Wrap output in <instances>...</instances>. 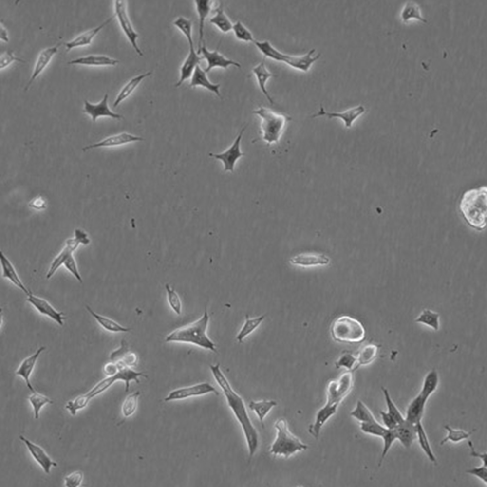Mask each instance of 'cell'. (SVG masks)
Wrapping results in <instances>:
<instances>
[{"label": "cell", "mask_w": 487, "mask_h": 487, "mask_svg": "<svg viewBox=\"0 0 487 487\" xmlns=\"http://www.w3.org/2000/svg\"><path fill=\"white\" fill-rule=\"evenodd\" d=\"M381 437L383 440V448L378 463V466H381L389 450L391 448L394 441L397 439L394 429L389 430L387 429Z\"/></svg>", "instance_id": "obj_52"}, {"label": "cell", "mask_w": 487, "mask_h": 487, "mask_svg": "<svg viewBox=\"0 0 487 487\" xmlns=\"http://www.w3.org/2000/svg\"><path fill=\"white\" fill-rule=\"evenodd\" d=\"M378 346L375 344H368L362 347L356 356L357 367L365 366L372 363L377 356Z\"/></svg>", "instance_id": "obj_37"}, {"label": "cell", "mask_w": 487, "mask_h": 487, "mask_svg": "<svg viewBox=\"0 0 487 487\" xmlns=\"http://www.w3.org/2000/svg\"><path fill=\"white\" fill-rule=\"evenodd\" d=\"M416 435L419 445L431 462H436V458L432 451L427 435L424 429L421 421L417 422L415 424Z\"/></svg>", "instance_id": "obj_40"}, {"label": "cell", "mask_w": 487, "mask_h": 487, "mask_svg": "<svg viewBox=\"0 0 487 487\" xmlns=\"http://www.w3.org/2000/svg\"><path fill=\"white\" fill-rule=\"evenodd\" d=\"M337 405H331L325 403L317 412L315 420L309 428V433L317 439L319 435L321 429L325 423L337 412Z\"/></svg>", "instance_id": "obj_25"}, {"label": "cell", "mask_w": 487, "mask_h": 487, "mask_svg": "<svg viewBox=\"0 0 487 487\" xmlns=\"http://www.w3.org/2000/svg\"><path fill=\"white\" fill-rule=\"evenodd\" d=\"M84 474L81 470L75 471L67 475L64 478V485L67 487H79L83 480Z\"/></svg>", "instance_id": "obj_56"}, {"label": "cell", "mask_w": 487, "mask_h": 487, "mask_svg": "<svg viewBox=\"0 0 487 487\" xmlns=\"http://www.w3.org/2000/svg\"><path fill=\"white\" fill-rule=\"evenodd\" d=\"M209 319V315L206 309L201 318L172 331L166 336L165 341L191 344L216 353L215 344L206 334Z\"/></svg>", "instance_id": "obj_2"}, {"label": "cell", "mask_w": 487, "mask_h": 487, "mask_svg": "<svg viewBox=\"0 0 487 487\" xmlns=\"http://www.w3.org/2000/svg\"><path fill=\"white\" fill-rule=\"evenodd\" d=\"M466 472L469 474L476 476L484 483H487V466L482 465L479 467L473 468L467 470Z\"/></svg>", "instance_id": "obj_58"}, {"label": "cell", "mask_w": 487, "mask_h": 487, "mask_svg": "<svg viewBox=\"0 0 487 487\" xmlns=\"http://www.w3.org/2000/svg\"><path fill=\"white\" fill-rule=\"evenodd\" d=\"M439 375L437 371L433 369L425 375L419 394L428 400L431 395L436 390L439 383Z\"/></svg>", "instance_id": "obj_34"}, {"label": "cell", "mask_w": 487, "mask_h": 487, "mask_svg": "<svg viewBox=\"0 0 487 487\" xmlns=\"http://www.w3.org/2000/svg\"><path fill=\"white\" fill-rule=\"evenodd\" d=\"M197 13L199 18L198 47L197 54H201V49L204 43V27L206 19L211 9L213 2L209 0H194Z\"/></svg>", "instance_id": "obj_26"}, {"label": "cell", "mask_w": 487, "mask_h": 487, "mask_svg": "<svg viewBox=\"0 0 487 487\" xmlns=\"http://www.w3.org/2000/svg\"><path fill=\"white\" fill-rule=\"evenodd\" d=\"M445 429L448 431V434L440 442V445H443L448 441L452 442H459L465 439H468L474 431V430L470 431H466L462 430H455L452 428L448 425L444 426Z\"/></svg>", "instance_id": "obj_46"}, {"label": "cell", "mask_w": 487, "mask_h": 487, "mask_svg": "<svg viewBox=\"0 0 487 487\" xmlns=\"http://www.w3.org/2000/svg\"><path fill=\"white\" fill-rule=\"evenodd\" d=\"M165 289L167 292V300L169 307L176 315H181L182 306L181 300L178 294L168 283L165 284Z\"/></svg>", "instance_id": "obj_48"}, {"label": "cell", "mask_w": 487, "mask_h": 487, "mask_svg": "<svg viewBox=\"0 0 487 487\" xmlns=\"http://www.w3.org/2000/svg\"><path fill=\"white\" fill-rule=\"evenodd\" d=\"M337 368L343 367L348 371H351L357 367L356 356L349 352L343 354L336 362Z\"/></svg>", "instance_id": "obj_53"}, {"label": "cell", "mask_w": 487, "mask_h": 487, "mask_svg": "<svg viewBox=\"0 0 487 487\" xmlns=\"http://www.w3.org/2000/svg\"><path fill=\"white\" fill-rule=\"evenodd\" d=\"M415 322L425 325L434 331L440 329V315L429 309H425L414 320Z\"/></svg>", "instance_id": "obj_35"}, {"label": "cell", "mask_w": 487, "mask_h": 487, "mask_svg": "<svg viewBox=\"0 0 487 487\" xmlns=\"http://www.w3.org/2000/svg\"><path fill=\"white\" fill-rule=\"evenodd\" d=\"M152 74V72L149 71L143 74L136 75L131 79L121 89L118 94L113 104L114 108L118 106L122 101L127 98L140 82L146 77H147Z\"/></svg>", "instance_id": "obj_32"}, {"label": "cell", "mask_w": 487, "mask_h": 487, "mask_svg": "<svg viewBox=\"0 0 487 487\" xmlns=\"http://www.w3.org/2000/svg\"><path fill=\"white\" fill-rule=\"evenodd\" d=\"M365 112V108L358 105L342 112H327L322 106L319 111L312 115L313 117L326 116L329 118H336L341 120L347 128L352 127L354 123Z\"/></svg>", "instance_id": "obj_14"}, {"label": "cell", "mask_w": 487, "mask_h": 487, "mask_svg": "<svg viewBox=\"0 0 487 487\" xmlns=\"http://www.w3.org/2000/svg\"><path fill=\"white\" fill-rule=\"evenodd\" d=\"M468 445L470 449V455L472 457L479 458L483 463V465L487 466V454L486 452L481 453L477 451L471 441H468Z\"/></svg>", "instance_id": "obj_61"}, {"label": "cell", "mask_w": 487, "mask_h": 487, "mask_svg": "<svg viewBox=\"0 0 487 487\" xmlns=\"http://www.w3.org/2000/svg\"><path fill=\"white\" fill-rule=\"evenodd\" d=\"M274 427L277 435L269 450L270 453L274 456L279 455L288 458L297 452L307 450V445L289 431L284 418L278 419Z\"/></svg>", "instance_id": "obj_5"}, {"label": "cell", "mask_w": 487, "mask_h": 487, "mask_svg": "<svg viewBox=\"0 0 487 487\" xmlns=\"http://www.w3.org/2000/svg\"><path fill=\"white\" fill-rule=\"evenodd\" d=\"M0 262L2 269V275L4 278L9 280L23 291L26 296L32 292L23 284L14 266L1 251L0 252Z\"/></svg>", "instance_id": "obj_22"}, {"label": "cell", "mask_w": 487, "mask_h": 487, "mask_svg": "<svg viewBox=\"0 0 487 487\" xmlns=\"http://www.w3.org/2000/svg\"><path fill=\"white\" fill-rule=\"evenodd\" d=\"M140 395V391H136L129 394L125 397L121 408L122 415L124 418H128L134 413L137 408Z\"/></svg>", "instance_id": "obj_42"}, {"label": "cell", "mask_w": 487, "mask_h": 487, "mask_svg": "<svg viewBox=\"0 0 487 487\" xmlns=\"http://www.w3.org/2000/svg\"><path fill=\"white\" fill-rule=\"evenodd\" d=\"M213 376L223 391L228 406L240 424L248 447L249 459L256 453L259 444V436L247 412L242 397L232 388L222 372L220 364L210 365Z\"/></svg>", "instance_id": "obj_1"}, {"label": "cell", "mask_w": 487, "mask_h": 487, "mask_svg": "<svg viewBox=\"0 0 487 487\" xmlns=\"http://www.w3.org/2000/svg\"><path fill=\"white\" fill-rule=\"evenodd\" d=\"M190 78L189 84L190 87L201 86L215 94L219 97L221 96L219 90L220 85L211 83L206 75V73L201 68L199 65L195 69Z\"/></svg>", "instance_id": "obj_27"}, {"label": "cell", "mask_w": 487, "mask_h": 487, "mask_svg": "<svg viewBox=\"0 0 487 487\" xmlns=\"http://www.w3.org/2000/svg\"><path fill=\"white\" fill-rule=\"evenodd\" d=\"M210 393H213L216 395L219 394L212 385L207 382H203L173 390L170 392L164 399L165 402H170L201 396Z\"/></svg>", "instance_id": "obj_12"}, {"label": "cell", "mask_w": 487, "mask_h": 487, "mask_svg": "<svg viewBox=\"0 0 487 487\" xmlns=\"http://www.w3.org/2000/svg\"><path fill=\"white\" fill-rule=\"evenodd\" d=\"M108 95L105 94L102 99L96 104L90 103L84 100L83 112L88 114L94 122L101 117H108L113 119H120L122 116L112 112L108 104Z\"/></svg>", "instance_id": "obj_18"}, {"label": "cell", "mask_w": 487, "mask_h": 487, "mask_svg": "<svg viewBox=\"0 0 487 487\" xmlns=\"http://www.w3.org/2000/svg\"><path fill=\"white\" fill-rule=\"evenodd\" d=\"M19 438L25 444L31 456L45 473H50L52 467L57 466V463L52 460L40 446L22 435H19Z\"/></svg>", "instance_id": "obj_16"}, {"label": "cell", "mask_w": 487, "mask_h": 487, "mask_svg": "<svg viewBox=\"0 0 487 487\" xmlns=\"http://www.w3.org/2000/svg\"><path fill=\"white\" fill-rule=\"evenodd\" d=\"M90 243V239L85 231L80 228L75 229L74 236L66 241L64 246L51 262L46 274V279L49 280L52 278L80 245H87Z\"/></svg>", "instance_id": "obj_8"}, {"label": "cell", "mask_w": 487, "mask_h": 487, "mask_svg": "<svg viewBox=\"0 0 487 487\" xmlns=\"http://www.w3.org/2000/svg\"><path fill=\"white\" fill-rule=\"evenodd\" d=\"M487 186L469 189L463 195L460 209L465 219L471 226L479 229L487 225Z\"/></svg>", "instance_id": "obj_3"}, {"label": "cell", "mask_w": 487, "mask_h": 487, "mask_svg": "<svg viewBox=\"0 0 487 487\" xmlns=\"http://www.w3.org/2000/svg\"><path fill=\"white\" fill-rule=\"evenodd\" d=\"M114 1V15L117 18L121 28L136 53L140 56H143V53L137 43L138 35L134 30L128 16L125 1L116 0Z\"/></svg>", "instance_id": "obj_10"}, {"label": "cell", "mask_w": 487, "mask_h": 487, "mask_svg": "<svg viewBox=\"0 0 487 487\" xmlns=\"http://www.w3.org/2000/svg\"><path fill=\"white\" fill-rule=\"evenodd\" d=\"M353 386V375L349 371L344 373L336 380L328 384L326 389V403L337 405L349 394Z\"/></svg>", "instance_id": "obj_9"}, {"label": "cell", "mask_w": 487, "mask_h": 487, "mask_svg": "<svg viewBox=\"0 0 487 487\" xmlns=\"http://www.w3.org/2000/svg\"><path fill=\"white\" fill-rule=\"evenodd\" d=\"M46 205V202L45 199L40 196L36 197L29 204L30 207L37 210L44 209Z\"/></svg>", "instance_id": "obj_63"}, {"label": "cell", "mask_w": 487, "mask_h": 487, "mask_svg": "<svg viewBox=\"0 0 487 487\" xmlns=\"http://www.w3.org/2000/svg\"><path fill=\"white\" fill-rule=\"evenodd\" d=\"M254 43L265 57H267L277 61L283 62L294 69L304 72H307L312 64L320 56V54L313 56L316 51L315 49H312L303 55L293 56L279 51L268 41L255 40Z\"/></svg>", "instance_id": "obj_6"}, {"label": "cell", "mask_w": 487, "mask_h": 487, "mask_svg": "<svg viewBox=\"0 0 487 487\" xmlns=\"http://www.w3.org/2000/svg\"><path fill=\"white\" fill-rule=\"evenodd\" d=\"M381 390L384 395L388 412L394 418L398 424L402 423L405 418L392 399L388 390L383 387H381Z\"/></svg>", "instance_id": "obj_49"}, {"label": "cell", "mask_w": 487, "mask_h": 487, "mask_svg": "<svg viewBox=\"0 0 487 487\" xmlns=\"http://www.w3.org/2000/svg\"><path fill=\"white\" fill-rule=\"evenodd\" d=\"M265 317L264 315H262L258 317L250 318L246 315L245 321L236 337L237 340L239 342H242L246 337L252 333L259 327Z\"/></svg>", "instance_id": "obj_41"}, {"label": "cell", "mask_w": 487, "mask_h": 487, "mask_svg": "<svg viewBox=\"0 0 487 487\" xmlns=\"http://www.w3.org/2000/svg\"><path fill=\"white\" fill-rule=\"evenodd\" d=\"M44 346L39 347L33 354L25 358L18 367L16 375L21 377L28 388L32 393L36 391L30 381V376L37 361L42 353L45 350Z\"/></svg>", "instance_id": "obj_19"}, {"label": "cell", "mask_w": 487, "mask_h": 487, "mask_svg": "<svg viewBox=\"0 0 487 487\" xmlns=\"http://www.w3.org/2000/svg\"><path fill=\"white\" fill-rule=\"evenodd\" d=\"M379 413L381 416L382 422L386 429L393 430L396 427L398 424L397 422L388 412L381 411Z\"/></svg>", "instance_id": "obj_59"}, {"label": "cell", "mask_w": 487, "mask_h": 487, "mask_svg": "<svg viewBox=\"0 0 487 487\" xmlns=\"http://www.w3.org/2000/svg\"><path fill=\"white\" fill-rule=\"evenodd\" d=\"M138 362V357L136 355L130 351L123 356L122 359L117 362L130 367L135 366Z\"/></svg>", "instance_id": "obj_60"}, {"label": "cell", "mask_w": 487, "mask_h": 487, "mask_svg": "<svg viewBox=\"0 0 487 487\" xmlns=\"http://www.w3.org/2000/svg\"><path fill=\"white\" fill-rule=\"evenodd\" d=\"M119 369V366L117 362L111 361L104 365L103 373L106 376H112L118 372Z\"/></svg>", "instance_id": "obj_62"}, {"label": "cell", "mask_w": 487, "mask_h": 487, "mask_svg": "<svg viewBox=\"0 0 487 487\" xmlns=\"http://www.w3.org/2000/svg\"><path fill=\"white\" fill-rule=\"evenodd\" d=\"M350 415L360 423L369 422L375 419L368 407L360 400L357 402L356 407L350 412Z\"/></svg>", "instance_id": "obj_45"}, {"label": "cell", "mask_w": 487, "mask_h": 487, "mask_svg": "<svg viewBox=\"0 0 487 487\" xmlns=\"http://www.w3.org/2000/svg\"><path fill=\"white\" fill-rule=\"evenodd\" d=\"M246 128L245 126L242 128L233 143L226 150L219 153L209 154L211 157L221 161L225 171L233 172L238 160L244 155L241 149V142Z\"/></svg>", "instance_id": "obj_11"}, {"label": "cell", "mask_w": 487, "mask_h": 487, "mask_svg": "<svg viewBox=\"0 0 487 487\" xmlns=\"http://www.w3.org/2000/svg\"><path fill=\"white\" fill-rule=\"evenodd\" d=\"M394 430L396 439L406 448L410 447L417 438L415 425L405 419L402 423L398 424Z\"/></svg>", "instance_id": "obj_28"}, {"label": "cell", "mask_w": 487, "mask_h": 487, "mask_svg": "<svg viewBox=\"0 0 487 487\" xmlns=\"http://www.w3.org/2000/svg\"><path fill=\"white\" fill-rule=\"evenodd\" d=\"M118 63V60L107 56L89 55L72 59L67 64L87 66H114Z\"/></svg>", "instance_id": "obj_24"}, {"label": "cell", "mask_w": 487, "mask_h": 487, "mask_svg": "<svg viewBox=\"0 0 487 487\" xmlns=\"http://www.w3.org/2000/svg\"><path fill=\"white\" fill-rule=\"evenodd\" d=\"M14 62L25 63V61L14 55L12 50H7L3 53L0 57V69H4Z\"/></svg>", "instance_id": "obj_55"}, {"label": "cell", "mask_w": 487, "mask_h": 487, "mask_svg": "<svg viewBox=\"0 0 487 487\" xmlns=\"http://www.w3.org/2000/svg\"><path fill=\"white\" fill-rule=\"evenodd\" d=\"M129 351L128 345L125 340L123 339L120 347L111 353L110 359L111 361L119 362Z\"/></svg>", "instance_id": "obj_57"}, {"label": "cell", "mask_w": 487, "mask_h": 487, "mask_svg": "<svg viewBox=\"0 0 487 487\" xmlns=\"http://www.w3.org/2000/svg\"><path fill=\"white\" fill-rule=\"evenodd\" d=\"M61 43L47 47L42 50L38 54L31 75V77L24 88L26 92L30 88L35 80L41 74L48 65L54 56L57 53Z\"/></svg>", "instance_id": "obj_17"}, {"label": "cell", "mask_w": 487, "mask_h": 487, "mask_svg": "<svg viewBox=\"0 0 487 487\" xmlns=\"http://www.w3.org/2000/svg\"><path fill=\"white\" fill-rule=\"evenodd\" d=\"M232 30L235 37L240 40L253 43L255 41L252 33L240 21L233 24Z\"/></svg>", "instance_id": "obj_51"}, {"label": "cell", "mask_w": 487, "mask_h": 487, "mask_svg": "<svg viewBox=\"0 0 487 487\" xmlns=\"http://www.w3.org/2000/svg\"><path fill=\"white\" fill-rule=\"evenodd\" d=\"M427 401L418 393L408 406L405 419L414 425L421 421Z\"/></svg>", "instance_id": "obj_30"}, {"label": "cell", "mask_w": 487, "mask_h": 487, "mask_svg": "<svg viewBox=\"0 0 487 487\" xmlns=\"http://www.w3.org/2000/svg\"><path fill=\"white\" fill-rule=\"evenodd\" d=\"M119 366V373L121 378V381H123L125 384V390L127 392L129 390L130 383L135 381L137 383L140 382L139 378L141 377L146 378L147 375L141 372H137L133 370L131 367H128L123 364L117 362Z\"/></svg>", "instance_id": "obj_36"}, {"label": "cell", "mask_w": 487, "mask_h": 487, "mask_svg": "<svg viewBox=\"0 0 487 487\" xmlns=\"http://www.w3.org/2000/svg\"><path fill=\"white\" fill-rule=\"evenodd\" d=\"M360 429L365 433L381 437L387 429L375 419L369 422H361Z\"/></svg>", "instance_id": "obj_50"}, {"label": "cell", "mask_w": 487, "mask_h": 487, "mask_svg": "<svg viewBox=\"0 0 487 487\" xmlns=\"http://www.w3.org/2000/svg\"><path fill=\"white\" fill-rule=\"evenodd\" d=\"M27 300L41 315L54 320L62 326L65 317L64 313L56 310L47 300L34 295L32 292L27 295Z\"/></svg>", "instance_id": "obj_13"}, {"label": "cell", "mask_w": 487, "mask_h": 487, "mask_svg": "<svg viewBox=\"0 0 487 487\" xmlns=\"http://www.w3.org/2000/svg\"><path fill=\"white\" fill-rule=\"evenodd\" d=\"M291 262L302 266L325 265L328 263L329 258L321 254H301L294 257Z\"/></svg>", "instance_id": "obj_33"}, {"label": "cell", "mask_w": 487, "mask_h": 487, "mask_svg": "<svg viewBox=\"0 0 487 487\" xmlns=\"http://www.w3.org/2000/svg\"><path fill=\"white\" fill-rule=\"evenodd\" d=\"M189 51L180 68V77L175 87L180 86L185 81L191 78L196 67L203 58L196 51L194 46L189 47Z\"/></svg>", "instance_id": "obj_23"}, {"label": "cell", "mask_w": 487, "mask_h": 487, "mask_svg": "<svg viewBox=\"0 0 487 487\" xmlns=\"http://www.w3.org/2000/svg\"><path fill=\"white\" fill-rule=\"evenodd\" d=\"M114 18H115L114 15L111 16L101 24L79 34L72 40L65 43L64 44L66 51L69 52L74 48L91 44L94 37L105 26L110 23Z\"/></svg>", "instance_id": "obj_21"}, {"label": "cell", "mask_w": 487, "mask_h": 487, "mask_svg": "<svg viewBox=\"0 0 487 487\" xmlns=\"http://www.w3.org/2000/svg\"><path fill=\"white\" fill-rule=\"evenodd\" d=\"M85 307L87 311L105 330L113 333H126L131 331V328L124 326L109 318L97 313L88 305Z\"/></svg>", "instance_id": "obj_29"}, {"label": "cell", "mask_w": 487, "mask_h": 487, "mask_svg": "<svg viewBox=\"0 0 487 487\" xmlns=\"http://www.w3.org/2000/svg\"><path fill=\"white\" fill-rule=\"evenodd\" d=\"M209 21L224 33L232 30L233 24L225 14L222 4L217 8L215 14L210 18Z\"/></svg>", "instance_id": "obj_39"}, {"label": "cell", "mask_w": 487, "mask_h": 487, "mask_svg": "<svg viewBox=\"0 0 487 487\" xmlns=\"http://www.w3.org/2000/svg\"><path fill=\"white\" fill-rule=\"evenodd\" d=\"M264 60L265 57L259 64L252 69V72L256 76L257 83L262 92L269 102L273 104L274 101L266 88V83L268 79L273 76V75L266 68Z\"/></svg>", "instance_id": "obj_31"}, {"label": "cell", "mask_w": 487, "mask_h": 487, "mask_svg": "<svg viewBox=\"0 0 487 487\" xmlns=\"http://www.w3.org/2000/svg\"><path fill=\"white\" fill-rule=\"evenodd\" d=\"M277 402L273 400H262L258 401H251L248 405L249 408L255 412L261 423L263 425V420L273 408L277 405Z\"/></svg>", "instance_id": "obj_38"}, {"label": "cell", "mask_w": 487, "mask_h": 487, "mask_svg": "<svg viewBox=\"0 0 487 487\" xmlns=\"http://www.w3.org/2000/svg\"><path fill=\"white\" fill-rule=\"evenodd\" d=\"M143 140L142 137L127 132H123L108 136L96 143L85 146L82 150L85 151L94 148L117 147L135 142L142 141Z\"/></svg>", "instance_id": "obj_15"}, {"label": "cell", "mask_w": 487, "mask_h": 487, "mask_svg": "<svg viewBox=\"0 0 487 487\" xmlns=\"http://www.w3.org/2000/svg\"><path fill=\"white\" fill-rule=\"evenodd\" d=\"M63 265L78 281L80 283L83 282L82 278L79 272L76 261L73 255L64 262Z\"/></svg>", "instance_id": "obj_54"}, {"label": "cell", "mask_w": 487, "mask_h": 487, "mask_svg": "<svg viewBox=\"0 0 487 487\" xmlns=\"http://www.w3.org/2000/svg\"><path fill=\"white\" fill-rule=\"evenodd\" d=\"M28 399L33 407L34 417L36 419L39 417L40 411L44 405L53 403L50 398L36 391L32 393Z\"/></svg>", "instance_id": "obj_44"}, {"label": "cell", "mask_w": 487, "mask_h": 487, "mask_svg": "<svg viewBox=\"0 0 487 487\" xmlns=\"http://www.w3.org/2000/svg\"><path fill=\"white\" fill-rule=\"evenodd\" d=\"M0 39L4 42L9 41L7 30L1 21L0 24Z\"/></svg>", "instance_id": "obj_64"}, {"label": "cell", "mask_w": 487, "mask_h": 487, "mask_svg": "<svg viewBox=\"0 0 487 487\" xmlns=\"http://www.w3.org/2000/svg\"><path fill=\"white\" fill-rule=\"evenodd\" d=\"M401 18L402 21L405 22L412 19L425 21L421 16L419 6L412 2H408L404 6L401 12Z\"/></svg>", "instance_id": "obj_47"}, {"label": "cell", "mask_w": 487, "mask_h": 487, "mask_svg": "<svg viewBox=\"0 0 487 487\" xmlns=\"http://www.w3.org/2000/svg\"><path fill=\"white\" fill-rule=\"evenodd\" d=\"M186 38L189 47L194 46L192 37V21L184 17H179L173 22Z\"/></svg>", "instance_id": "obj_43"}, {"label": "cell", "mask_w": 487, "mask_h": 487, "mask_svg": "<svg viewBox=\"0 0 487 487\" xmlns=\"http://www.w3.org/2000/svg\"><path fill=\"white\" fill-rule=\"evenodd\" d=\"M201 53L203 55V57L207 62V66L204 70L206 73L215 67H220L224 69H226L230 66H234L239 68L241 67L240 63L232 59L226 58L220 54L217 50L213 51H209L204 43H203L201 47Z\"/></svg>", "instance_id": "obj_20"}, {"label": "cell", "mask_w": 487, "mask_h": 487, "mask_svg": "<svg viewBox=\"0 0 487 487\" xmlns=\"http://www.w3.org/2000/svg\"><path fill=\"white\" fill-rule=\"evenodd\" d=\"M331 332L335 340L350 343L360 342L365 336V329L361 323L347 316L336 318L332 325Z\"/></svg>", "instance_id": "obj_7"}, {"label": "cell", "mask_w": 487, "mask_h": 487, "mask_svg": "<svg viewBox=\"0 0 487 487\" xmlns=\"http://www.w3.org/2000/svg\"><path fill=\"white\" fill-rule=\"evenodd\" d=\"M253 113L260 118V130L262 141L268 146L277 144L291 118L265 107H260Z\"/></svg>", "instance_id": "obj_4"}]
</instances>
